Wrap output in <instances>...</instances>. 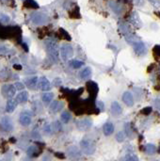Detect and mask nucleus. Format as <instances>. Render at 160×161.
I'll list each match as a JSON object with an SVG mask.
<instances>
[{
    "label": "nucleus",
    "mask_w": 160,
    "mask_h": 161,
    "mask_svg": "<svg viewBox=\"0 0 160 161\" xmlns=\"http://www.w3.org/2000/svg\"><path fill=\"white\" fill-rule=\"evenodd\" d=\"M44 44L51 61L54 63L60 61V46H58L57 41L52 38H48L45 40Z\"/></svg>",
    "instance_id": "obj_1"
},
{
    "label": "nucleus",
    "mask_w": 160,
    "mask_h": 161,
    "mask_svg": "<svg viewBox=\"0 0 160 161\" xmlns=\"http://www.w3.org/2000/svg\"><path fill=\"white\" fill-rule=\"evenodd\" d=\"M80 148L81 151L84 153L85 155L90 156L95 152V143L90 140H83L80 141Z\"/></svg>",
    "instance_id": "obj_2"
},
{
    "label": "nucleus",
    "mask_w": 160,
    "mask_h": 161,
    "mask_svg": "<svg viewBox=\"0 0 160 161\" xmlns=\"http://www.w3.org/2000/svg\"><path fill=\"white\" fill-rule=\"evenodd\" d=\"M30 20L33 24L37 25H44L48 21V16L41 12H35L30 14Z\"/></svg>",
    "instance_id": "obj_3"
},
{
    "label": "nucleus",
    "mask_w": 160,
    "mask_h": 161,
    "mask_svg": "<svg viewBox=\"0 0 160 161\" xmlns=\"http://www.w3.org/2000/svg\"><path fill=\"white\" fill-rule=\"evenodd\" d=\"M60 56H61V58L63 59V61H68L69 58H71L73 56V46L69 44H62L60 49Z\"/></svg>",
    "instance_id": "obj_4"
},
{
    "label": "nucleus",
    "mask_w": 160,
    "mask_h": 161,
    "mask_svg": "<svg viewBox=\"0 0 160 161\" xmlns=\"http://www.w3.org/2000/svg\"><path fill=\"white\" fill-rule=\"evenodd\" d=\"M1 92H2V95L7 98V99H11L12 98L15 93H16V89L14 87V85L11 84H6L4 86H2L1 88Z\"/></svg>",
    "instance_id": "obj_5"
},
{
    "label": "nucleus",
    "mask_w": 160,
    "mask_h": 161,
    "mask_svg": "<svg viewBox=\"0 0 160 161\" xmlns=\"http://www.w3.org/2000/svg\"><path fill=\"white\" fill-rule=\"evenodd\" d=\"M0 128H1L4 132L12 131L13 124H12V121L11 120L10 117L5 116L0 120Z\"/></svg>",
    "instance_id": "obj_6"
},
{
    "label": "nucleus",
    "mask_w": 160,
    "mask_h": 161,
    "mask_svg": "<svg viewBox=\"0 0 160 161\" xmlns=\"http://www.w3.org/2000/svg\"><path fill=\"white\" fill-rule=\"evenodd\" d=\"M31 121H32V116H31V113L29 111H23L21 114H20V117H19V122L22 125L24 126H28L30 123H31Z\"/></svg>",
    "instance_id": "obj_7"
},
{
    "label": "nucleus",
    "mask_w": 160,
    "mask_h": 161,
    "mask_svg": "<svg viewBox=\"0 0 160 161\" xmlns=\"http://www.w3.org/2000/svg\"><path fill=\"white\" fill-rule=\"evenodd\" d=\"M133 46H134L135 52H136V54L139 55V56H143V55H145L146 52H147L146 46L142 41H134Z\"/></svg>",
    "instance_id": "obj_8"
},
{
    "label": "nucleus",
    "mask_w": 160,
    "mask_h": 161,
    "mask_svg": "<svg viewBox=\"0 0 160 161\" xmlns=\"http://www.w3.org/2000/svg\"><path fill=\"white\" fill-rule=\"evenodd\" d=\"M37 88H39L40 90H44V91H48L50 89H51V83H50V81L46 77L43 76V77L38 79Z\"/></svg>",
    "instance_id": "obj_9"
},
{
    "label": "nucleus",
    "mask_w": 160,
    "mask_h": 161,
    "mask_svg": "<svg viewBox=\"0 0 160 161\" xmlns=\"http://www.w3.org/2000/svg\"><path fill=\"white\" fill-rule=\"evenodd\" d=\"M92 125V123L90 119H81L77 123V127L80 131L89 130Z\"/></svg>",
    "instance_id": "obj_10"
},
{
    "label": "nucleus",
    "mask_w": 160,
    "mask_h": 161,
    "mask_svg": "<svg viewBox=\"0 0 160 161\" xmlns=\"http://www.w3.org/2000/svg\"><path fill=\"white\" fill-rule=\"evenodd\" d=\"M38 77L37 76H31V77H28L24 81V84L26 86L30 89V90H35L37 88V84H38Z\"/></svg>",
    "instance_id": "obj_11"
},
{
    "label": "nucleus",
    "mask_w": 160,
    "mask_h": 161,
    "mask_svg": "<svg viewBox=\"0 0 160 161\" xmlns=\"http://www.w3.org/2000/svg\"><path fill=\"white\" fill-rule=\"evenodd\" d=\"M67 153H68V156L71 158H79L81 156V151L77 146H71Z\"/></svg>",
    "instance_id": "obj_12"
},
{
    "label": "nucleus",
    "mask_w": 160,
    "mask_h": 161,
    "mask_svg": "<svg viewBox=\"0 0 160 161\" xmlns=\"http://www.w3.org/2000/svg\"><path fill=\"white\" fill-rule=\"evenodd\" d=\"M122 101L124 102V104L128 107H132L134 105V98L132 93L129 91H125L122 94Z\"/></svg>",
    "instance_id": "obj_13"
},
{
    "label": "nucleus",
    "mask_w": 160,
    "mask_h": 161,
    "mask_svg": "<svg viewBox=\"0 0 160 161\" xmlns=\"http://www.w3.org/2000/svg\"><path fill=\"white\" fill-rule=\"evenodd\" d=\"M64 104L63 102L61 101H54L53 103L51 104V106H50V111L51 112H54V113H57L58 111H60V110L62 109Z\"/></svg>",
    "instance_id": "obj_14"
},
{
    "label": "nucleus",
    "mask_w": 160,
    "mask_h": 161,
    "mask_svg": "<svg viewBox=\"0 0 160 161\" xmlns=\"http://www.w3.org/2000/svg\"><path fill=\"white\" fill-rule=\"evenodd\" d=\"M18 103L16 102V100H13V99H8V102H7V105H6V111L8 113H11L14 111V109L17 107Z\"/></svg>",
    "instance_id": "obj_15"
},
{
    "label": "nucleus",
    "mask_w": 160,
    "mask_h": 161,
    "mask_svg": "<svg viewBox=\"0 0 160 161\" xmlns=\"http://www.w3.org/2000/svg\"><path fill=\"white\" fill-rule=\"evenodd\" d=\"M122 108L121 105L118 102H113L111 104V113L114 116H119L122 114Z\"/></svg>",
    "instance_id": "obj_16"
},
{
    "label": "nucleus",
    "mask_w": 160,
    "mask_h": 161,
    "mask_svg": "<svg viewBox=\"0 0 160 161\" xmlns=\"http://www.w3.org/2000/svg\"><path fill=\"white\" fill-rule=\"evenodd\" d=\"M16 102L18 104H24L28 100V93L27 91H21L20 93H18L17 96H16Z\"/></svg>",
    "instance_id": "obj_17"
},
{
    "label": "nucleus",
    "mask_w": 160,
    "mask_h": 161,
    "mask_svg": "<svg viewBox=\"0 0 160 161\" xmlns=\"http://www.w3.org/2000/svg\"><path fill=\"white\" fill-rule=\"evenodd\" d=\"M53 98H54V94L52 92H48V91H45L43 96H41V100H43V103L45 105V106H48L51 102L53 101Z\"/></svg>",
    "instance_id": "obj_18"
},
{
    "label": "nucleus",
    "mask_w": 160,
    "mask_h": 161,
    "mask_svg": "<svg viewBox=\"0 0 160 161\" xmlns=\"http://www.w3.org/2000/svg\"><path fill=\"white\" fill-rule=\"evenodd\" d=\"M103 131H104V134L106 136H110L113 134L114 132V125L112 123H106L104 124V127H103Z\"/></svg>",
    "instance_id": "obj_19"
},
{
    "label": "nucleus",
    "mask_w": 160,
    "mask_h": 161,
    "mask_svg": "<svg viewBox=\"0 0 160 161\" xmlns=\"http://www.w3.org/2000/svg\"><path fill=\"white\" fill-rule=\"evenodd\" d=\"M40 153V150L37 146L35 145H32L30 146L28 149V156L29 157H34V156H37Z\"/></svg>",
    "instance_id": "obj_20"
},
{
    "label": "nucleus",
    "mask_w": 160,
    "mask_h": 161,
    "mask_svg": "<svg viewBox=\"0 0 160 161\" xmlns=\"http://www.w3.org/2000/svg\"><path fill=\"white\" fill-rule=\"evenodd\" d=\"M79 75H80V77H81L82 79H87V78H89L90 76L91 75V69H90V67L84 68L83 70H81Z\"/></svg>",
    "instance_id": "obj_21"
},
{
    "label": "nucleus",
    "mask_w": 160,
    "mask_h": 161,
    "mask_svg": "<svg viewBox=\"0 0 160 161\" xmlns=\"http://www.w3.org/2000/svg\"><path fill=\"white\" fill-rule=\"evenodd\" d=\"M71 119H72V115L71 113H69L68 111H64L61 113V116H60V120L63 123H69L71 121Z\"/></svg>",
    "instance_id": "obj_22"
},
{
    "label": "nucleus",
    "mask_w": 160,
    "mask_h": 161,
    "mask_svg": "<svg viewBox=\"0 0 160 161\" xmlns=\"http://www.w3.org/2000/svg\"><path fill=\"white\" fill-rule=\"evenodd\" d=\"M9 76H10V70L8 69V68H4V69L0 72V80L1 81L7 80L9 78Z\"/></svg>",
    "instance_id": "obj_23"
},
{
    "label": "nucleus",
    "mask_w": 160,
    "mask_h": 161,
    "mask_svg": "<svg viewBox=\"0 0 160 161\" xmlns=\"http://www.w3.org/2000/svg\"><path fill=\"white\" fill-rule=\"evenodd\" d=\"M24 5V7L31 8H39V5L34 1V0H26Z\"/></svg>",
    "instance_id": "obj_24"
},
{
    "label": "nucleus",
    "mask_w": 160,
    "mask_h": 161,
    "mask_svg": "<svg viewBox=\"0 0 160 161\" xmlns=\"http://www.w3.org/2000/svg\"><path fill=\"white\" fill-rule=\"evenodd\" d=\"M52 126V130L53 131H55L56 133H57V132H60L61 130H62V125H61V123L60 122H58V121H56L54 123H53V125H51Z\"/></svg>",
    "instance_id": "obj_25"
},
{
    "label": "nucleus",
    "mask_w": 160,
    "mask_h": 161,
    "mask_svg": "<svg viewBox=\"0 0 160 161\" xmlns=\"http://www.w3.org/2000/svg\"><path fill=\"white\" fill-rule=\"evenodd\" d=\"M70 65L73 68H74V69H78V68H80L84 65V62L81 61H77V59H74V61H72L70 62Z\"/></svg>",
    "instance_id": "obj_26"
},
{
    "label": "nucleus",
    "mask_w": 160,
    "mask_h": 161,
    "mask_svg": "<svg viewBox=\"0 0 160 161\" xmlns=\"http://www.w3.org/2000/svg\"><path fill=\"white\" fill-rule=\"evenodd\" d=\"M145 151L148 153V154L152 155V154H154V153H155L156 147L155 145H153V144H148V145L145 146Z\"/></svg>",
    "instance_id": "obj_27"
},
{
    "label": "nucleus",
    "mask_w": 160,
    "mask_h": 161,
    "mask_svg": "<svg viewBox=\"0 0 160 161\" xmlns=\"http://www.w3.org/2000/svg\"><path fill=\"white\" fill-rule=\"evenodd\" d=\"M153 53H154L155 58H160V45H155L153 48Z\"/></svg>",
    "instance_id": "obj_28"
},
{
    "label": "nucleus",
    "mask_w": 160,
    "mask_h": 161,
    "mask_svg": "<svg viewBox=\"0 0 160 161\" xmlns=\"http://www.w3.org/2000/svg\"><path fill=\"white\" fill-rule=\"evenodd\" d=\"M44 131L46 135H50V134H52L53 130H52V126L50 125V124H45L44 126Z\"/></svg>",
    "instance_id": "obj_29"
},
{
    "label": "nucleus",
    "mask_w": 160,
    "mask_h": 161,
    "mask_svg": "<svg viewBox=\"0 0 160 161\" xmlns=\"http://www.w3.org/2000/svg\"><path fill=\"white\" fill-rule=\"evenodd\" d=\"M123 159L124 160H129V161H138L139 160V158L134 155H127L126 156L123 157Z\"/></svg>",
    "instance_id": "obj_30"
},
{
    "label": "nucleus",
    "mask_w": 160,
    "mask_h": 161,
    "mask_svg": "<svg viewBox=\"0 0 160 161\" xmlns=\"http://www.w3.org/2000/svg\"><path fill=\"white\" fill-rule=\"evenodd\" d=\"M116 140H117V141H119V142L123 141L124 140V135H123V133L122 132H119V133H118L117 136H116Z\"/></svg>",
    "instance_id": "obj_31"
},
{
    "label": "nucleus",
    "mask_w": 160,
    "mask_h": 161,
    "mask_svg": "<svg viewBox=\"0 0 160 161\" xmlns=\"http://www.w3.org/2000/svg\"><path fill=\"white\" fill-rule=\"evenodd\" d=\"M14 87H15V89H16V90H22L24 88V84L23 83H21V82H16L15 83V85H14Z\"/></svg>",
    "instance_id": "obj_32"
},
{
    "label": "nucleus",
    "mask_w": 160,
    "mask_h": 161,
    "mask_svg": "<svg viewBox=\"0 0 160 161\" xmlns=\"http://www.w3.org/2000/svg\"><path fill=\"white\" fill-rule=\"evenodd\" d=\"M151 112H152V107H145V108L141 111L142 114H144V115H146V116H148Z\"/></svg>",
    "instance_id": "obj_33"
},
{
    "label": "nucleus",
    "mask_w": 160,
    "mask_h": 161,
    "mask_svg": "<svg viewBox=\"0 0 160 161\" xmlns=\"http://www.w3.org/2000/svg\"><path fill=\"white\" fill-rule=\"evenodd\" d=\"M124 129H125V133L127 136H130L131 135V129L129 128V124L128 123H126L124 125Z\"/></svg>",
    "instance_id": "obj_34"
},
{
    "label": "nucleus",
    "mask_w": 160,
    "mask_h": 161,
    "mask_svg": "<svg viewBox=\"0 0 160 161\" xmlns=\"http://www.w3.org/2000/svg\"><path fill=\"white\" fill-rule=\"evenodd\" d=\"M7 51H8V48L6 46H0V55L5 54Z\"/></svg>",
    "instance_id": "obj_35"
},
{
    "label": "nucleus",
    "mask_w": 160,
    "mask_h": 161,
    "mask_svg": "<svg viewBox=\"0 0 160 161\" xmlns=\"http://www.w3.org/2000/svg\"><path fill=\"white\" fill-rule=\"evenodd\" d=\"M97 105H98V107H100V109L102 110V109H104V104L102 103L101 101H99L98 103H97Z\"/></svg>",
    "instance_id": "obj_36"
},
{
    "label": "nucleus",
    "mask_w": 160,
    "mask_h": 161,
    "mask_svg": "<svg viewBox=\"0 0 160 161\" xmlns=\"http://www.w3.org/2000/svg\"><path fill=\"white\" fill-rule=\"evenodd\" d=\"M155 64H153V65H151V66H150V67L148 68V69H147V71H148V72H152V70H153V69H154V67H155Z\"/></svg>",
    "instance_id": "obj_37"
},
{
    "label": "nucleus",
    "mask_w": 160,
    "mask_h": 161,
    "mask_svg": "<svg viewBox=\"0 0 160 161\" xmlns=\"http://www.w3.org/2000/svg\"><path fill=\"white\" fill-rule=\"evenodd\" d=\"M151 1L153 2V4H154V5L159 6V4H158V3H159V1H158V0H151Z\"/></svg>",
    "instance_id": "obj_38"
},
{
    "label": "nucleus",
    "mask_w": 160,
    "mask_h": 161,
    "mask_svg": "<svg viewBox=\"0 0 160 161\" xmlns=\"http://www.w3.org/2000/svg\"><path fill=\"white\" fill-rule=\"evenodd\" d=\"M155 89H156V90H160V85H158L157 87H155Z\"/></svg>",
    "instance_id": "obj_39"
},
{
    "label": "nucleus",
    "mask_w": 160,
    "mask_h": 161,
    "mask_svg": "<svg viewBox=\"0 0 160 161\" xmlns=\"http://www.w3.org/2000/svg\"><path fill=\"white\" fill-rule=\"evenodd\" d=\"M155 14L159 17V18H160V12H155Z\"/></svg>",
    "instance_id": "obj_40"
}]
</instances>
